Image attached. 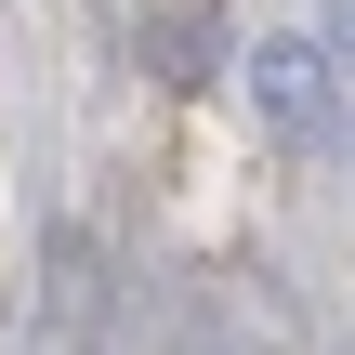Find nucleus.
<instances>
[{"label": "nucleus", "mask_w": 355, "mask_h": 355, "mask_svg": "<svg viewBox=\"0 0 355 355\" xmlns=\"http://www.w3.org/2000/svg\"><path fill=\"white\" fill-rule=\"evenodd\" d=\"M237 66H250V105H263L277 145H316L329 132V40H250Z\"/></svg>", "instance_id": "nucleus-1"}, {"label": "nucleus", "mask_w": 355, "mask_h": 355, "mask_svg": "<svg viewBox=\"0 0 355 355\" xmlns=\"http://www.w3.org/2000/svg\"><path fill=\"white\" fill-rule=\"evenodd\" d=\"M53 329H105V290H92V237L79 224L53 237Z\"/></svg>", "instance_id": "nucleus-2"}, {"label": "nucleus", "mask_w": 355, "mask_h": 355, "mask_svg": "<svg viewBox=\"0 0 355 355\" xmlns=\"http://www.w3.org/2000/svg\"><path fill=\"white\" fill-rule=\"evenodd\" d=\"M145 40H158V79H211V26L198 13H158Z\"/></svg>", "instance_id": "nucleus-3"}, {"label": "nucleus", "mask_w": 355, "mask_h": 355, "mask_svg": "<svg viewBox=\"0 0 355 355\" xmlns=\"http://www.w3.org/2000/svg\"><path fill=\"white\" fill-rule=\"evenodd\" d=\"M329 53H343V66H355V0H329Z\"/></svg>", "instance_id": "nucleus-4"}]
</instances>
